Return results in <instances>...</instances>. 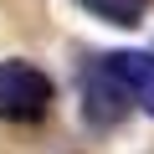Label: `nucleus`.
Returning a JSON list of instances; mask_svg holds the SVG:
<instances>
[{
  "label": "nucleus",
  "mask_w": 154,
  "mask_h": 154,
  "mask_svg": "<svg viewBox=\"0 0 154 154\" xmlns=\"http://www.w3.org/2000/svg\"><path fill=\"white\" fill-rule=\"evenodd\" d=\"M77 88H82V118L93 128H113L128 113V93L118 82V72L108 67V57H93L82 72H77Z\"/></svg>",
  "instance_id": "2"
},
{
  "label": "nucleus",
  "mask_w": 154,
  "mask_h": 154,
  "mask_svg": "<svg viewBox=\"0 0 154 154\" xmlns=\"http://www.w3.org/2000/svg\"><path fill=\"white\" fill-rule=\"evenodd\" d=\"M108 67L118 72L128 103H139V113L154 118V51H108Z\"/></svg>",
  "instance_id": "3"
},
{
  "label": "nucleus",
  "mask_w": 154,
  "mask_h": 154,
  "mask_svg": "<svg viewBox=\"0 0 154 154\" xmlns=\"http://www.w3.org/2000/svg\"><path fill=\"white\" fill-rule=\"evenodd\" d=\"M77 5H88L108 26H144V16H149L154 0H77Z\"/></svg>",
  "instance_id": "4"
},
{
  "label": "nucleus",
  "mask_w": 154,
  "mask_h": 154,
  "mask_svg": "<svg viewBox=\"0 0 154 154\" xmlns=\"http://www.w3.org/2000/svg\"><path fill=\"white\" fill-rule=\"evenodd\" d=\"M51 77L26 62V57H11V62H0V118L5 123H41L51 113Z\"/></svg>",
  "instance_id": "1"
}]
</instances>
